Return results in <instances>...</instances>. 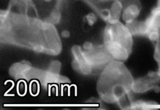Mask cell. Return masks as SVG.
Returning a JSON list of instances; mask_svg holds the SVG:
<instances>
[{"label": "cell", "instance_id": "obj_21", "mask_svg": "<svg viewBox=\"0 0 160 110\" xmlns=\"http://www.w3.org/2000/svg\"><path fill=\"white\" fill-rule=\"evenodd\" d=\"M61 36L63 38H70V31H68V30L64 29L63 31L61 32Z\"/></svg>", "mask_w": 160, "mask_h": 110}, {"label": "cell", "instance_id": "obj_24", "mask_svg": "<svg viewBox=\"0 0 160 110\" xmlns=\"http://www.w3.org/2000/svg\"><path fill=\"white\" fill-rule=\"evenodd\" d=\"M45 2H51V1H52V0H45Z\"/></svg>", "mask_w": 160, "mask_h": 110}, {"label": "cell", "instance_id": "obj_25", "mask_svg": "<svg viewBox=\"0 0 160 110\" xmlns=\"http://www.w3.org/2000/svg\"><path fill=\"white\" fill-rule=\"evenodd\" d=\"M159 32H160V29H159Z\"/></svg>", "mask_w": 160, "mask_h": 110}, {"label": "cell", "instance_id": "obj_18", "mask_svg": "<svg viewBox=\"0 0 160 110\" xmlns=\"http://www.w3.org/2000/svg\"><path fill=\"white\" fill-rule=\"evenodd\" d=\"M94 48V44L90 41H86L84 42V44H83V49L86 51L92 50V49H93Z\"/></svg>", "mask_w": 160, "mask_h": 110}, {"label": "cell", "instance_id": "obj_16", "mask_svg": "<svg viewBox=\"0 0 160 110\" xmlns=\"http://www.w3.org/2000/svg\"><path fill=\"white\" fill-rule=\"evenodd\" d=\"M86 20L87 21L88 25L92 26L97 22V16L95 13H89L86 16Z\"/></svg>", "mask_w": 160, "mask_h": 110}, {"label": "cell", "instance_id": "obj_19", "mask_svg": "<svg viewBox=\"0 0 160 110\" xmlns=\"http://www.w3.org/2000/svg\"><path fill=\"white\" fill-rule=\"evenodd\" d=\"M68 0H57V3H56V7L61 10V9L64 8V6L67 5Z\"/></svg>", "mask_w": 160, "mask_h": 110}, {"label": "cell", "instance_id": "obj_4", "mask_svg": "<svg viewBox=\"0 0 160 110\" xmlns=\"http://www.w3.org/2000/svg\"><path fill=\"white\" fill-rule=\"evenodd\" d=\"M84 51L91 66L92 67L93 73L102 71L110 62L114 60L104 44L94 46V48L90 51Z\"/></svg>", "mask_w": 160, "mask_h": 110}, {"label": "cell", "instance_id": "obj_14", "mask_svg": "<svg viewBox=\"0 0 160 110\" xmlns=\"http://www.w3.org/2000/svg\"><path fill=\"white\" fill-rule=\"evenodd\" d=\"M147 38H148L149 40L151 42H158L160 40V32L159 30L157 29H152L148 32L147 34Z\"/></svg>", "mask_w": 160, "mask_h": 110}, {"label": "cell", "instance_id": "obj_5", "mask_svg": "<svg viewBox=\"0 0 160 110\" xmlns=\"http://www.w3.org/2000/svg\"><path fill=\"white\" fill-rule=\"evenodd\" d=\"M42 70L33 68L32 65L27 61H22L12 65L10 68V75L15 79H26L29 80L31 79L40 77Z\"/></svg>", "mask_w": 160, "mask_h": 110}, {"label": "cell", "instance_id": "obj_3", "mask_svg": "<svg viewBox=\"0 0 160 110\" xmlns=\"http://www.w3.org/2000/svg\"><path fill=\"white\" fill-rule=\"evenodd\" d=\"M104 43L116 40L125 45L127 48L132 49L133 35L131 34L126 24L118 21L117 23L107 24L103 33Z\"/></svg>", "mask_w": 160, "mask_h": 110}, {"label": "cell", "instance_id": "obj_8", "mask_svg": "<svg viewBox=\"0 0 160 110\" xmlns=\"http://www.w3.org/2000/svg\"><path fill=\"white\" fill-rule=\"evenodd\" d=\"M72 54L75 60L79 62L81 68V74L89 75L93 73L92 67L86 57L85 51L82 50L79 46H73L72 47Z\"/></svg>", "mask_w": 160, "mask_h": 110}, {"label": "cell", "instance_id": "obj_17", "mask_svg": "<svg viewBox=\"0 0 160 110\" xmlns=\"http://www.w3.org/2000/svg\"><path fill=\"white\" fill-rule=\"evenodd\" d=\"M71 65H72V68L73 70L75 71H76L77 73H81V65H80L79 62L77 61L76 60L73 59L72 61V63H71Z\"/></svg>", "mask_w": 160, "mask_h": 110}, {"label": "cell", "instance_id": "obj_6", "mask_svg": "<svg viewBox=\"0 0 160 110\" xmlns=\"http://www.w3.org/2000/svg\"><path fill=\"white\" fill-rule=\"evenodd\" d=\"M104 45L108 49V52L111 54L112 57L118 61H126L132 52L131 49L116 40H111V41L104 43Z\"/></svg>", "mask_w": 160, "mask_h": 110}, {"label": "cell", "instance_id": "obj_2", "mask_svg": "<svg viewBox=\"0 0 160 110\" xmlns=\"http://www.w3.org/2000/svg\"><path fill=\"white\" fill-rule=\"evenodd\" d=\"M134 81L122 61L113 60L101 71L97 82L100 98L108 103H117L124 109H130L131 86Z\"/></svg>", "mask_w": 160, "mask_h": 110}, {"label": "cell", "instance_id": "obj_1", "mask_svg": "<svg viewBox=\"0 0 160 110\" xmlns=\"http://www.w3.org/2000/svg\"><path fill=\"white\" fill-rule=\"evenodd\" d=\"M0 40L35 53L57 56L62 51L55 25L27 15L12 13L9 9L0 11Z\"/></svg>", "mask_w": 160, "mask_h": 110}, {"label": "cell", "instance_id": "obj_11", "mask_svg": "<svg viewBox=\"0 0 160 110\" xmlns=\"http://www.w3.org/2000/svg\"><path fill=\"white\" fill-rule=\"evenodd\" d=\"M123 9H124V5L122 1H114L111 4L110 10L111 13V18L107 24H113L117 23L119 21V19L122 15Z\"/></svg>", "mask_w": 160, "mask_h": 110}, {"label": "cell", "instance_id": "obj_23", "mask_svg": "<svg viewBox=\"0 0 160 110\" xmlns=\"http://www.w3.org/2000/svg\"><path fill=\"white\" fill-rule=\"evenodd\" d=\"M158 5H160V0H158Z\"/></svg>", "mask_w": 160, "mask_h": 110}, {"label": "cell", "instance_id": "obj_9", "mask_svg": "<svg viewBox=\"0 0 160 110\" xmlns=\"http://www.w3.org/2000/svg\"><path fill=\"white\" fill-rule=\"evenodd\" d=\"M157 85L158 84L155 83L152 79L146 76L134 80L132 84L131 90L134 93H144L151 90H153Z\"/></svg>", "mask_w": 160, "mask_h": 110}, {"label": "cell", "instance_id": "obj_15", "mask_svg": "<svg viewBox=\"0 0 160 110\" xmlns=\"http://www.w3.org/2000/svg\"><path fill=\"white\" fill-rule=\"evenodd\" d=\"M61 68H62L61 62L57 61V60H53V61H52L51 63H50L48 70L51 71V72L53 73H59Z\"/></svg>", "mask_w": 160, "mask_h": 110}, {"label": "cell", "instance_id": "obj_7", "mask_svg": "<svg viewBox=\"0 0 160 110\" xmlns=\"http://www.w3.org/2000/svg\"><path fill=\"white\" fill-rule=\"evenodd\" d=\"M122 18L125 24L135 21L140 13V4L138 0H124Z\"/></svg>", "mask_w": 160, "mask_h": 110}, {"label": "cell", "instance_id": "obj_12", "mask_svg": "<svg viewBox=\"0 0 160 110\" xmlns=\"http://www.w3.org/2000/svg\"><path fill=\"white\" fill-rule=\"evenodd\" d=\"M61 19H62L61 11H60L59 9L55 8L54 9L52 10L49 16H48L44 21L49 24H51L53 25H56V24H58L61 21Z\"/></svg>", "mask_w": 160, "mask_h": 110}, {"label": "cell", "instance_id": "obj_22", "mask_svg": "<svg viewBox=\"0 0 160 110\" xmlns=\"http://www.w3.org/2000/svg\"><path fill=\"white\" fill-rule=\"evenodd\" d=\"M19 3V0H10L9 3V7H8V9L10 10V8L14 7V6L18 5Z\"/></svg>", "mask_w": 160, "mask_h": 110}, {"label": "cell", "instance_id": "obj_20", "mask_svg": "<svg viewBox=\"0 0 160 110\" xmlns=\"http://www.w3.org/2000/svg\"><path fill=\"white\" fill-rule=\"evenodd\" d=\"M151 15L155 17H160V5H157L153 8L151 12Z\"/></svg>", "mask_w": 160, "mask_h": 110}, {"label": "cell", "instance_id": "obj_10", "mask_svg": "<svg viewBox=\"0 0 160 110\" xmlns=\"http://www.w3.org/2000/svg\"><path fill=\"white\" fill-rule=\"evenodd\" d=\"M133 36H147L149 30L145 21H134L131 23L125 24Z\"/></svg>", "mask_w": 160, "mask_h": 110}, {"label": "cell", "instance_id": "obj_13", "mask_svg": "<svg viewBox=\"0 0 160 110\" xmlns=\"http://www.w3.org/2000/svg\"><path fill=\"white\" fill-rule=\"evenodd\" d=\"M97 14L99 15V17L106 22H108L111 18V13L110 9L108 8H99V10L97 12Z\"/></svg>", "mask_w": 160, "mask_h": 110}]
</instances>
